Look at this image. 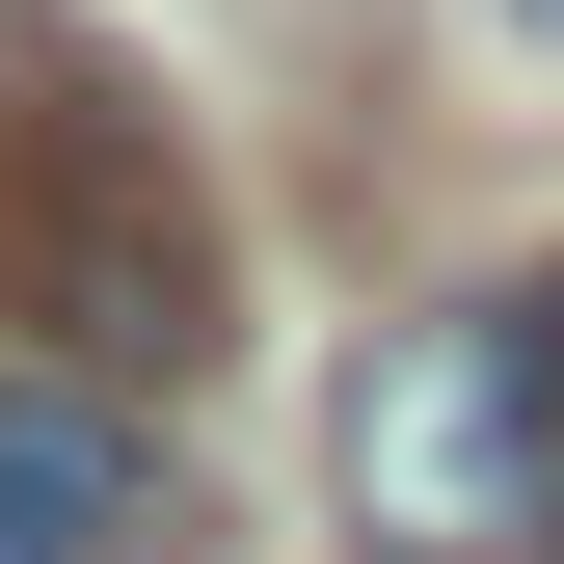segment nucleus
Returning <instances> with one entry per match:
<instances>
[{"label": "nucleus", "instance_id": "1", "mask_svg": "<svg viewBox=\"0 0 564 564\" xmlns=\"http://www.w3.org/2000/svg\"><path fill=\"white\" fill-rule=\"evenodd\" d=\"M242 323V242L188 188V134L108 82V54H0V349L28 377H216Z\"/></svg>", "mask_w": 564, "mask_h": 564}, {"label": "nucleus", "instance_id": "2", "mask_svg": "<svg viewBox=\"0 0 564 564\" xmlns=\"http://www.w3.org/2000/svg\"><path fill=\"white\" fill-rule=\"evenodd\" d=\"M323 484H349V538H377V564H564V323H538V296L377 323Z\"/></svg>", "mask_w": 564, "mask_h": 564}, {"label": "nucleus", "instance_id": "3", "mask_svg": "<svg viewBox=\"0 0 564 564\" xmlns=\"http://www.w3.org/2000/svg\"><path fill=\"white\" fill-rule=\"evenodd\" d=\"M216 511H188V457H162V403L134 377H28L0 349V564H188Z\"/></svg>", "mask_w": 564, "mask_h": 564}, {"label": "nucleus", "instance_id": "4", "mask_svg": "<svg viewBox=\"0 0 564 564\" xmlns=\"http://www.w3.org/2000/svg\"><path fill=\"white\" fill-rule=\"evenodd\" d=\"M511 54H564V0H511Z\"/></svg>", "mask_w": 564, "mask_h": 564}]
</instances>
